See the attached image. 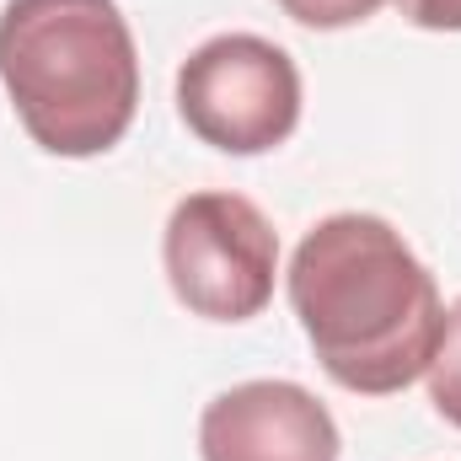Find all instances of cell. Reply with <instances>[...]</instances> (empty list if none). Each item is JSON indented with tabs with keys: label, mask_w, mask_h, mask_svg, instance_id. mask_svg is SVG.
<instances>
[{
	"label": "cell",
	"mask_w": 461,
	"mask_h": 461,
	"mask_svg": "<svg viewBox=\"0 0 461 461\" xmlns=\"http://www.w3.org/2000/svg\"><path fill=\"white\" fill-rule=\"evenodd\" d=\"M290 306L322 370L359 397L413 386L446 328L440 285L381 215H328L290 258Z\"/></svg>",
	"instance_id": "1"
},
{
	"label": "cell",
	"mask_w": 461,
	"mask_h": 461,
	"mask_svg": "<svg viewBox=\"0 0 461 461\" xmlns=\"http://www.w3.org/2000/svg\"><path fill=\"white\" fill-rule=\"evenodd\" d=\"M0 86L49 156L113 150L140 108V54L118 0H5Z\"/></svg>",
	"instance_id": "2"
},
{
	"label": "cell",
	"mask_w": 461,
	"mask_h": 461,
	"mask_svg": "<svg viewBox=\"0 0 461 461\" xmlns=\"http://www.w3.org/2000/svg\"><path fill=\"white\" fill-rule=\"evenodd\" d=\"M161 263L172 295L204 322H252L274 301L279 274V236L268 215L226 188H204L177 199Z\"/></svg>",
	"instance_id": "3"
},
{
	"label": "cell",
	"mask_w": 461,
	"mask_h": 461,
	"mask_svg": "<svg viewBox=\"0 0 461 461\" xmlns=\"http://www.w3.org/2000/svg\"><path fill=\"white\" fill-rule=\"evenodd\" d=\"M177 113L226 156H263L301 123V70L258 32H221L183 59Z\"/></svg>",
	"instance_id": "4"
},
{
	"label": "cell",
	"mask_w": 461,
	"mask_h": 461,
	"mask_svg": "<svg viewBox=\"0 0 461 461\" xmlns=\"http://www.w3.org/2000/svg\"><path fill=\"white\" fill-rule=\"evenodd\" d=\"M204 461H339L333 413L295 381H241L199 419Z\"/></svg>",
	"instance_id": "5"
},
{
	"label": "cell",
	"mask_w": 461,
	"mask_h": 461,
	"mask_svg": "<svg viewBox=\"0 0 461 461\" xmlns=\"http://www.w3.org/2000/svg\"><path fill=\"white\" fill-rule=\"evenodd\" d=\"M424 381H429V402H435V413H440L446 424H456V429H461V301L446 312L440 348H435V359H429Z\"/></svg>",
	"instance_id": "6"
},
{
	"label": "cell",
	"mask_w": 461,
	"mask_h": 461,
	"mask_svg": "<svg viewBox=\"0 0 461 461\" xmlns=\"http://www.w3.org/2000/svg\"><path fill=\"white\" fill-rule=\"evenodd\" d=\"M290 22L301 27H317V32H339V27H354L365 16H375L386 0H274Z\"/></svg>",
	"instance_id": "7"
},
{
	"label": "cell",
	"mask_w": 461,
	"mask_h": 461,
	"mask_svg": "<svg viewBox=\"0 0 461 461\" xmlns=\"http://www.w3.org/2000/svg\"><path fill=\"white\" fill-rule=\"evenodd\" d=\"M397 11L424 32H461V0H397Z\"/></svg>",
	"instance_id": "8"
}]
</instances>
